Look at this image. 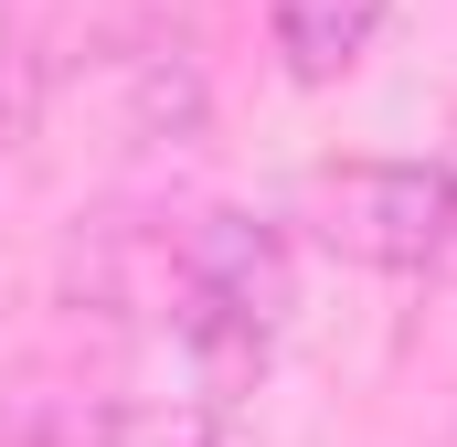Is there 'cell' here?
Instances as JSON below:
<instances>
[{
  "mask_svg": "<svg viewBox=\"0 0 457 447\" xmlns=\"http://www.w3.org/2000/svg\"><path fill=\"white\" fill-rule=\"evenodd\" d=\"M287 299H298V277H287V234L266 214H203L181 224V245H170V331L192 341V362L234 384V373H255L277 331H287Z\"/></svg>",
  "mask_w": 457,
  "mask_h": 447,
  "instance_id": "1",
  "label": "cell"
},
{
  "mask_svg": "<svg viewBox=\"0 0 457 447\" xmlns=\"http://www.w3.org/2000/svg\"><path fill=\"white\" fill-rule=\"evenodd\" d=\"M309 234L341 266L426 277L457 245V171L447 160H320L309 171Z\"/></svg>",
  "mask_w": 457,
  "mask_h": 447,
  "instance_id": "2",
  "label": "cell"
},
{
  "mask_svg": "<svg viewBox=\"0 0 457 447\" xmlns=\"http://www.w3.org/2000/svg\"><path fill=\"white\" fill-rule=\"evenodd\" d=\"M383 21H394V0H266V43H277V64L298 86L361 75L372 43H383Z\"/></svg>",
  "mask_w": 457,
  "mask_h": 447,
  "instance_id": "3",
  "label": "cell"
},
{
  "mask_svg": "<svg viewBox=\"0 0 457 447\" xmlns=\"http://www.w3.org/2000/svg\"><path fill=\"white\" fill-rule=\"evenodd\" d=\"M107 447H213V437H203L192 405H128V416L107 426Z\"/></svg>",
  "mask_w": 457,
  "mask_h": 447,
  "instance_id": "4",
  "label": "cell"
},
{
  "mask_svg": "<svg viewBox=\"0 0 457 447\" xmlns=\"http://www.w3.org/2000/svg\"><path fill=\"white\" fill-rule=\"evenodd\" d=\"M447 171H457V160H447Z\"/></svg>",
  "mask_w": 457,
  "mask_h": 447,
  "instance_id": "5",
  "label": "cell"
}]
</instances>
